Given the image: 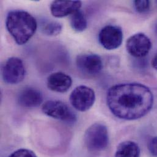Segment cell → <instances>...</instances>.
<instances>
[{
    "mask_svg": "<svg viewBox=\"0 0 157 157\" xmlns=\"http://www.w3.org/2000/svg\"><path fill=\"white\" fill-rule=\"evenodd\" d=\"M152 64L153 67L157 71V54L155 55V56H154V58H153V59H152Z\"/></svg>",
    "mask_w": 157,
    "mask_h": 157,
    "instance_id": "d6986e66",
    "label": "cell"
},
{
    "mask_svg": "<svg viewBox=\"0 0 157 157\" xmlns=\"http://www.w3.org/2000/svg\"><path fill=\"white\" fill-rule=\"evenodd\" d=\"M18 102L20 106L25 108L37 107L43 102V95L37 89L31 87L25 88L18 95Z\"/></svg>",
    "mask_w": 157,
    "mask_h": 157,
    "instance_id": "7c38bea8",
    "label": "cell"
},
{
    "mask_svg": "<svg viewBox=\"0 0 157 157\" xmlns=\"http://www.w3.org/2000/svg\"><path fill=\"white\" fill-rule=\"evenodd\" d=\"M26 69L22 60L17 57L9 58L2 69L4 81L9 84H17L25 77Z\"/></svg>",
    "mask_w": 157,
    "mask_h": 157,
    "instance_id": "5b68a950",
    "label": "cell"
},
{
    "mask_svg": "<svg viewBox=\"0 0 157 157\" xmlns=\"http://www.w3.org/2000/svg\"><path fill=\"white\" fill-rule=\"evenodd\" d=\"M98 40L101 46L108 50L119 48L123 40L122 29L114 25H108L101 29L98 34Z\"/></svg>",
    "mask_w": 157,
    "mask_h": 157,
    "instance_id": "52a82bcc",
    "label": "cell"
},
{
    "mask_svg": "<svg viewBox=\"0 0 157 157\" xmlns=\"http://www.w3.org/2000/svg\"><path fill=\"white\" fill-rule=\"evenodd\" d=\"M72 84V78L61 72L52 74L47 78V86L52 91L64 93L69 90Z\"/></svg>",
    "mask_w": 157,
    "mask_h": 157,
    "instance_id": "8fae6325",
    "label": "cell"
},
{
    "mask_svg": "<svg viewBox=\"0 0 157 157\" xmlns=\"http://www.w3.org/2000/svg\"><path fill=\"white\" fill-rule=\"evenodd\" d=\"M84 141L89 151L100 152L105 150L109 143L107 127L100 123H95L92 125L86 131Z\"/></svg>",
    "mask_w": 157,
    "mask_h": 157,
    "instance_id": "3957f363",
    "label": "cell"
},
{
    "mask_svg": "<svg viewBox=\"0 0 157 157\" xmlns=\"http://www.w3.org/2000/svg\"><path fill=\"white\" fill-rule=\"evenodd\" d=\"M140 149L138 145L133 141H126L117 146L115 157H140Z\"/></svg>",
    "mask_w": 157,
    "mask_h": 157,
    "instance_id": "4fadbf2b",
    "label": "cell"
},
{
    "mask_svg": "<svg viewBox=\"0 0 157 157\" xmlns=\"http://www.w3.org/2000/svg\"><path fill=\"white\" fill-rule=\"evenodd\" d=\"M76 64L79 71L83 74L92 77L99 74L103 69L101 58L93 53L79 55L76 59Z\"/></svg>",
    "mask_w": 157,
    "mask_h": 157,
    "instance_id": "ba28073f",
    "label": "cell"
},
{
    "mask_svg": "<svg viewBox=\"0 0 157 157\" xmlns=\"http://www.w3.org/2000/svg\"><path fill=\"white\" fill-rule=\"evenodd\" d=\"M70 24L72 29L78 33L84 31L87 28V19L81 10L75 12L71 15Z\"/></svg>",
    "mask_w": 157,
    "mask_h": 157,
    "instance_id": "9a60e30c",
    "label": "cell"
},
{
    "mask_svg": "<svg viewBox=\"0 0 157 157\" xmlns=\"http://www.w3.org/2000/svg\"><path fill=\"white\" fill-rule=\"evenodd\" d=\"M81 5L80 1L57 0L51 4L50 10L55 17L63 18L80 10Z\"/></svg>",
    "mask_w": 157,
    "mask_h": 157,
    "instance_id": "30bf717a",
    "label": "cell"
},
{
    "mask_svg": "<svg viewBox=\"0 0 157 157\" xmlns=\"http://www.w3.org/2000/svg\"><path fill=\"white\" fill-rule=\"evenodd\" d=\"M42 110L47 116L70 124L77 121L75 113L67 104L61 101L48 100L43 104Z\"/></svg>",
    "mask_w": 157,
    "mask_h": 157,
    "instance_id": "277c9868",
    "label": "cell"
},
{
    "mask_svg": "<svg viewBox=\"0 0 157 157\" xmlns=\"http://www.w3.org/2000/svg\"><path fill=\"white\" fill-rule=\"evenodd\" d=\"M107 105L117 117L133 121L146 116L152 109L154 95L146 86L136 82L117 84L109 88Z\"/></svg>",
    "mask_w": 157,
    "mask_h": 157,
    "instance_id": "6da1fadb",
    "label": "cell"
},
{
    "mask_svg": "<svg viewBox=\"0 0 157 157\" xmlns=\"http://www.w3.org/2000/svg\"><path fill=\"white\" fill-rule=\"evenodd\" d=\"M8 157H37L36 155L31 150L26 149H18L13 152Z\"/></svg>",
    "mask_w": 157,
    "mask_h": 157,
    "instance_id": "e0dca14e",
    "label": "cell"
},
{
    "mask_svg": "<svg viewBox=\"0 0 157 157\" xmlns=\"http://www.w3.org/2000/svg\"><path fill=\"white\" fill-rule=\"evenodd\" d=\"M6 26L15 42L22 45L26 44L35 34L37 23L35 18L28 12L16 10L7 14Z\"/></svg>",
    "mask_w": 157,
    "mask_h": 157,
    "instance_id": "7a4b0ae2",
    "label": "cell"
},
{
    "mask_svg": "<svg viewBox=\"0 0 157 157\" xmlns=\"http://www.w3.org/2000/svg\"><path fill=\"white\" fill-rule=\"evenodd\" d=\"M134 5L136 10L140 13H144L150 8V1L147 0L135 1Z\"/></svg>",
    "mask_w": 157,
    "mask_h": 157,
    "instance_id": "2e32d148",
    "label": "cell"
},
{
    "mask_svg": "<svg viewBox=\"0 0 157 157\" xmlns=\"http://www.w3.org/2000/svg\"></svg>",
    "mask_w": 157,
    "mask_h": 157,
    "instance_id": "ffe728a7",
    "label": "cell"
},
{
    "mask_svg": "<svg viewBox=\"0 0 157 157\" xmlns=\"http://www.w3.org/2000/svg\"><path fill=\"white\" fill-rule=\"evenodd\" d=\"M70 102L72 106L79 111L89 110L95 100V92L86 86L77 87L70 95Z\"/></svg>",
    "mask_w": 157,
    "mask_h": 157,
    "instance_id": "8992f818",
    "label": "cell"
},
{
    "mask_svg": "<svg viewBox=\"0 0 157 157\" xmlns=\"http://www.w3.org/2000/svg\"><path fill=\"white\" fill-rule=\"evenodd\" d=\"M147 147L150 154L154 157H157V136L149 141Z\"/></svg>",
    "mask_w": 157,
    "mask_h": 157,
    "instance_id": "ac0fdd59",
    "label": "cell"
},
{
    "mask_svg": "<svg viewBox=\"0 0 157 157\" xmlns=\"http://www.w3.org/2000/svg\"><path fill=\"white\" fill-rule=\"evenodd\" d=\"M40 31L48 36H56L61 33L63 25L53 20H43L40 25Z\"/></svg>",
    "mask_w": 157,
    "mask_h": 157,
    "instance_id": "5bb4252c",
    "label": "cell"
},
{
    "mask_svg": "<svg viewBox=\"0 0 157 157\" xmlns=\"http://www.w3.org/2000/svg\"><path fill=\"white\" fill-rule=\"evenodd\" d=\"M126 48L128 53L135 58L147 56L152 48L150 39L143 33H137L132 36L127 41Z\"/></svg>",
    "mask_w": 157,
    "mask_h": 157,
    "instance_id": "9c48e42d",
    "label": "cell"
}]
</instances>
